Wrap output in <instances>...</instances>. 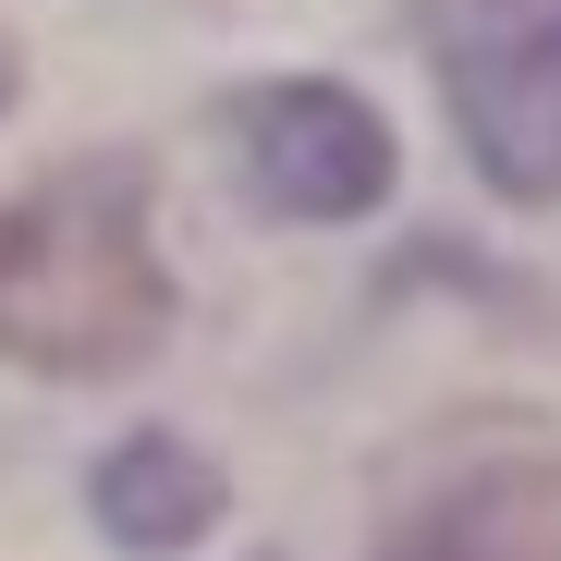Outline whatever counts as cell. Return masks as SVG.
<instances>
[{
  "mask_svg": "<svg viewBox=\"0 0 561 561\" xmlns=\"http://www.w3.org/2000/svg\"><path fill=\"white\" fill-rule=\"evenodd\" d=\"M171 330V268L135 159H61L0 208V354L37 379H123Z\"/></svg>",
  "mask_w": 561,
  "mask_h": 561,
  "instance_id": "1",
  "label": "cell"
},
{
  "mask_svg": "<svg viewBox=\"0 0 561 561\" xmlns=\"http://www.w3.org/2000/svg\"><path fill=\"white\" fill-rule=\"evenodd\" d=\"M451 135L477 147L489 196H561V0H415Z\"/></svg>",
  "mask_w": 561,
  "mask_h": 561,
  "instance_id": "2",
  "label": "cell"
},
{
  "mask_svg": "<svg viewBox=\"0 0 561 561\" xmlns=\"http://www.w3.org/2000/svg\"><path fill=\"white\" fill-rule=\"evenodd\" d=\"M232 159H244V196L268 220H366L391 196V123L330 73H280V85H244L232 99Z\"/></svg>",
  "mask_w": 561,
  "mask_h": 561,
  "instance_id": "3",
  "label": "cell"
},
{
  "mask_svg": "<svg viewBox=\"0 0 561 561\" xmlns=\"http://www.w3.org/2000/svg\"><path fill=\"white\" fill-rule=\"evenodd\" d=\"M379 561H561V463L549 451L463 463L379 537Z\"/></svg>",
  "mask_w": 561,
  "mask_h": 561,
  "instance_id": "4",
  "label": "cell"
},
{
  "mask_svg": "<svg viewBox=\"0 0 561 561\" xmlns=\"http://www.w3.org/2000/svg\"><path fill=\"white\" fill-rule=\"evenodd\" d=\"M208 513H220V463L171 427H135L99 463V525L123 549H183V537H208Z\"/></svg>",
  "mask_w": 561,
  "mask_h": 561,
  "instance_id": "5",
  "label": "cell"
},
{
  "mask_svg": "<svg viewBox=\"0 0 561 561\" xmlns=\"http://www.w3.org/2000/svg\"><path fill=\"white\" fill-rule=\"evenodd\" d=\"M0 111H13V49H0Z\"/></svg>",
  "mask_w": 561,
  "mask_h": 561,
  "instance_id": "6",
  "label": "cell"
}]
</instances>
